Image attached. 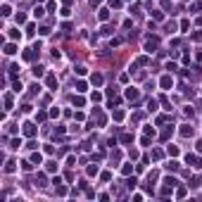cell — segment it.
<instances>
[{"instance_id":"cell-38","label":"cell","mask_w":202,"mask_h":202,"mask_svg":"<svg viewBox=\"0 0 202 202\" xmlns=\"http://www.w3.org/2000/svg\"><path fill=\"white\" fill-rule=\"evenodd\" d=\"M98 174V167H88V176H95Z\"/></svg>"},{"instance_id":"cell-14","label":"cell","mask_w":202,"mask_h":202,"mask_svg":"<svg viewBox=\"0 0 202 202\" xmlns=\"http://www.w3.org/2000/svg\"><path fill=\"white\" fill-rule=\"evenodd\" d=\"M121 143H124V145H128V143H133V136H131V133H124V136H121Z\"/></svg>"},{"instance_id":"cell-23","label":"cell","mask_w":202,"mask_h":202,"mask_svg":"<svg viewBox=\"0 0 202 202\" xmlns=\"http://www.w3.org/2000/svg\"><path fill=\"white\" fill-rule=\"evenodd\" d=\"M162 157H164L162 150H152V159H162Z\"/></svg>"},{"instance_id":"cell-31","label":"cell","mask_w":202,"mask_h":202,"mask_svg":"<svg viewBox=\"0 0 202 202\" xmlns=\"http://www.w3.org/2000/svg\"><path fill=\"white\" fill-rule=\"evenodd\" d=\"M148 109H150V112H155V109H157V102H155V100H150V102H148Z\"/></svg>"},{"instance_id":"cell-18","label":"cell","mask_w":202,"mask_h":202,"mask_svg":"<svg viewBox=\"0 0 202 202\" xmlns=\"http://www.w3.org/2000/svg\"><path fill=\"white\" fill-rule=\"evenodd\" d=\"M31 162H33V164H41V162H43V157L36 152V155H31Z\"/></svg>"},{"instance_id":"cell-21","label":"cell","mask_w":202,"mask_h":202,"mask_svg":"<svg viewBox=\"0 0 202 202\" xmlns=\"http://www.w3.org/2000/svg\"><path fill=\"white\" fill-rule=\"evenodd\" d=\"M167 152H169L171 157H176V155H178V148H176V145H169V150H167Z\"/></svg>"},{"instance_id":"cell-34","label":"cell","mask_w":202,"mask_h":202,"mask_svg":"<svg viewBox=\"0 0 202 202\" xmlns=\"http://www.w3.org/2000/svg\"><path fill=\"white\" fill-rule=\"evenodd\" d=\"M145 136H155V128L152 126H145Z\"/></svg>"},{"instance_id":"cell-6","label":"cell","mask_w":202,"mask_h":202,"mask_svg":"<svg viewBox=\"0 0 202 202\" xmlns=\"http://www.w3.org/2000/svg\"><path fill=\"white\" fill-rule=\"evenodd\" d=\"M88 90V83L86 81H76V93H86Z\"/></svg>"},{"instance_id":"cell-17","label":"cell","mask_w":202,"mask_h":202,"mask_svg":"<svg viewBox=\"0 0 202 202\" xmlns=\"http://www.w3.org/2000/svg\"><path fill=\"white\" fill-rule=\"evenodd\" d=\"M152 19H155V22H162V19H164V14H162L159 10H155V12H152Z\"/></svg>"},{"instance_id":"cell-28","label":"cell","mask_w":202,"mask_h":202,"mask_svg":"<svg viewBox=\"0 0 202 202\" xmlns=\"http://www.w3.org/2000/svg\"><path fill=\"white\" fill-rule=\"evenodd\" d=\"M171 133H174V128H167V131H164V133H162V140H167V138H169Z\"/></svg>"},{"instance_id":"cell-39","label":"cell","mask_w":202,"mask_h":202,"mask_svg":"<svg viewBox=\"0 0 202 202\" xmlns=\"http://www.w3.org/2000/svg\"><path fill=\"white\" fill-rule=\"evenodd\" d=\"M171 7V3H169V0H162V10H169Z\"/></svg>"},{"instance_id":"cell-36","label":"cell","mask_w":202,"mask_h":202,"mask_svg":"<svg viewBox=\"0 0 202 202\" xmlns=\"http://www.w3.org/2000/svg\"><path fill=\"white\" fill-rule=\"evenodd\" d=\"M188 26H190L188 19H183V22H181V31H188Z\"/></svg>"},{"instance_id":"cell-25","label":"cell","mask_w":202,"mask_h":202,"mask_svg":"<svg viewBox=\"0 0 202 202\" xmlns=\"http://www.w3.org/2000/svg\"><path fill=\"white\" fill-rule=\"evenodd\" d=\"M5 171H7V174L14 171V162H7V164H5Z\"/></svg>"},{"instance_id":"cell-27","label":"cell","mask_w":202,"mask_h":202,"mask_svg":"<svg viewBox=\"0 0 202 202\" xmlns=\"http://www.w3.org/2000/svg\"><path fill=\"white\" fill-rule=\"evenodd\" d=\"M109 7H114V10L121 7V0H109Z\"/></svg>"},{"instance_id":"cell-13","label":"cell","mask_w":202,"mask_h":202,"mask_svg":"<svg viewBox=\"0 0 202 202\" xmlns=\"http://www.w3.org/2000/svg\"><path fill=\"white\" fill-rule=\"evenodd\" d=\"M107 19H109V10L102 7V10H100V22H107Z\"/></svg>"},{"instance_id":"cell-15","label":"cell","mask_w":202,"mask_h":202,"mask_svg":"<svg viewBox=\"0 0 202 202\" xmlns=\"http://www.w3.org/2000/svg\"><path fill=\"white\" fill-rule=\"evenodd\" d=\"M36 186H41V188L45 186V176H43V174H38V176H36Z\"/></svg>"},{"instance_id":"cell-4","label":"cell","mask_w":202,"mask_h":202,"mask_svg":"<svg viewBox=\"0 0 202 202\" xmlns=\"http://www.w3.org/2000/svg\"><path fill=\"white\" fill-rule=\"evenodd\" d=\"M171 83H174V81H171V76H162V81H159V86H162L164 90H169V88H171Z\"/></svg>"},{"instance_id":"cell-40","label":"cell","mask_w":202,"mask_h":202,"mask_svg":"<svg viewBox=\"0 0 202 202\" xmlns=\"http://www.w3.org/2000/svg\"><path fill=\"white\" fill-rule=\"evenodd\" d=\"M62 3H64V5H69V3H71V0H62Z\"/></svg>"},{"instance_id":"cell-10","label":"cell","mask_w":202,"mask_h":202,"mask_svg":"<svg viewBox=\"0 0 202 202\" xmlns=\"http://www.w3.org/2000/svg\"><path fill=\"white\" fill-rule=\"evenodd\" d=\"M90 81H93V86H102V74H93Z\"/></svg>"},{"instance_id":"cell-29","label":"cell","mask_w":202,"mask_h":202,"mask_svg":"<svg viewBox=\"0 0 202 202\" xmlns=\"http://www.w3.org/2000/svg\"><path fill=\"white\" fill-rule=\"evenodd\" d=\"M33 14H36V17H43V14H45V10H43V7H36V10H33Z\"/></svg>"},{"instance_id":"cell-20","label":"cell","mask_w":202,"mask_h":202,"mask_svg":"<svg viewBox=\"0 0 202 202\" xmlns=\"http://www.w3.org/2000/svg\"><path fill=\"white\" fill-rule=\"evenodd\" d=\"M190 38H193V41H197V43H202V31H195Z\"/></svg>"},{"instance_id":"cell-3","label":"cell","mask_w":202,"mask_h":202,"mask_svg":"<svg viewBox=\"0 0 202 202\" xmlns=\"http://www.w3.org/2000/svg\"><path fill=\"white\" fill-rule=\"evenodd\" d=\"M24 136H29V138L36 136V126L33 124H24Z\"/></svg>"},{"instance_id":"cell-8","label":"cell","mask_w":202,"mask_h":202,"mask_svg":"<svg viewBox=\"0 0 202 202\" xmlns=\"http://www.w3.org/2000/svg\"><path fill=\"white\" fill-rule=\"evenodd\" d=\"M181 136H183V138L193 136V126H181Z\"/></svg>"},{"instance_id":"cell-11","label":"cell","mask_w":202,"mask_h":202,"mask_svg":"<svg viewBox=\"0 0 202 202\" xmlns=\"http://www.w3.org/2000/svg\"><path fill=\"white\" fill-rule=\"evenodd\" d=\"M121 174H124V176H131V174H133V167H131V164H124V167H121Z\"/></svg>"},{"instance_id":"cell-16","label":"cell","mask_w":202,"mask_h":202,"mask_svg":"<svg viewBox=\"0 0 202 202\" xmlns=\"http://www.w3.org/2000/svg\"><path fill=\"white\" fill-rule=\"evenodd\" d=\"M169 171H178V162H169V164H164Z\"/></svg>"},{"instance_id":"cell-22","label":"cell","mask_w":202,"mask_h":202,"mask_svg":"<svg viewBox=\"0 0 202 202\" xmlns=\"http://www.w3.org/2000/svg\"><path fill=\"white\" fill-rule=\"evenodd\" d=\"M136 183H138L136 178H128V181H126V188H131V190H133V188H136Z\"/></svg>"},{"instance_id":"cell-37","label":"cell","mask_w":202,"mask_h":202,"mask_svg":"<svg viewBox=\"0 0 202 202\" xmlns=\"http://www.w3.org/2000/svg\"><path fill=\"white\" fill-rule=\"evenodd\" d=\"M164 183H169V186H176V183H178V181H176V178H171V176H169V178H164Z\"/></svg>"},{"instance_id":"cell-35","label":"cell","mask_w":202,"mask_h":202,"mask_svg":"<svg viewBox=\"0 0 202 202\" xmlns=\"http://www.w3.org/2000/svg\"><path fill=\"white\" fill-rule=\"evenodd\" d=\"M119 159H121V152H119V150H117V152H112V162H119Z\"/></svg>"},{"instance_id":"cell-32","label":"cell","mask_w":202,"mask_h":202,"mask_svg":"<svg viewBox=\"0 0 202 202\" xmlns=\"http://www.w3.org/2000/svg\"><path fill=\"white\" fill-rule=\"evenodd\" d=\"M114 119H117V121H121V119H124V112H121V109H117V112H114Z\"/></svg>"},{"instance_id":"cell-24","label":"cell","mask_w":202,"mask_h":202,"mask_svg":"<svg viewBox=\"0 0 202 202\" xmlns=\"http://www.w3.org/2000/svg\"><path fill=\"white\" fill-rule=\"evenodd\" d=\"M45 169L52 174V171H57V164H55V162H48V167H45Z\"/></svg>"},{"instance_id":"cell-19","label":"cell","mask_w":202,"mask_h":202,"mask_svg":"<svg viewBox=\"0 0 202 202\" xmlns=\"http://www.w3.org/2000/svg\"><path fill=\"white\" fill-rule=\"evenodd\" d=\"M22 169H24V171H31V169H33V162H22Z\"/></svg>"},{"instance_id":"cell-12","label":"cell","mask_w":202,"mask_h":202,"mask_svg":"<svg viewBox=\"0 0 202 202\" xmlns=\"http://www.w3.org/2000/svg\"><path fill=\"white\" fill-rule=\"evenodd\" d=\"M14 52H17V45L14 43H7L5 45V55H14Z\"/></svg>"},{"instance_id":"cell-26","label":"cell","mask_w":202,"mask_h":202,"mask_svg":"<svg viewBox=\"0 0 202 202\" xmlns=\"http://www.w3.org/2000/svg\"><path fill=\"white\" fill-rule=\"evenodd\" d=\"M195 10H202V0H197L195 5H190V12H195Z\"/></svg>"},{"instance_id":"cell-33","label":"cell","mask_w":202,"mask_h":202,"mask_svg":"<svg viewBox=\"0 0 202 202\" xmlns=\"http://www.w3.org/2000/svg\"><path fill=\"white\" fill-rule=\"evenodd\" d=\"M24 22H26V17L19 12V14H17V24H24Z\"/></svg>"},{"instance_id":"cell-5","label":"cell","mask_w":202,"mask_h":202,"mask_svg":"<svg viewBox=\"0 0 202 202\" xmlns=\"http://www.w3.org/2000/svg\"><path fill=\"white\" fill-rule=\"evenodd\" d=\"M45 83H48V88H50V90H55V86H57V79H55V74H48Z\"/></svg>"},{"instance_id":"cell-9","label":"cell","mask_w":202,"mask_h":202,"mask_svg":"<svg viewBox=\"0 0 202 202\" xmlns=\"http://www.w3.org/2000/svg\"><path fill=\"white\" fill-rule=\"evenodd\" d=\"M71 102H74V107H83V105H86V100H83L81 95H74V98H71Z\"/></svg>"},{"instance_id":"cell-7","label":"cell","mask_w":202,"mask_h":202,"mask_svg":"<svg viewBox=\"0 0 202 202\" xmlns=\"http://www.w3.org/2000/svg\"><path fill=\"white\" fill-rule=\"evenodd\" d=\"M31 71H33V76H36V79H41V76H43V67H41V64H33Z\"/></svg>"},{"instance_id":"cell-30","label":"cell","mask_w":202,"mask_h":202,"mask_svg":"<svg viewBox=\"0 0 202 202\" xmlns=\"http://www.w3.org/2000/svg\"><path fill=\"white\" fill-rule=\"evenodd\" d=\"M45 117H48L45 112H38V114H36V121H45Z\"/></svg>"},{"instance_id":"cell-1","label":"cell","mask_w":202,"mask_h":202,"mask_svg":"<svg viewBox=\"0 0 202 202\" xmlns=\"http://www.w3.org/2000/svg\"><path fill=\"white\" fill-rule=\"evenodd\" d=\"M157 48H159V38H157V36H148V41H145V50L155 52Z\"/></svg>"},{"instance_id":"cell-2","label":"cell","mask_w":202,"mask_h":202,"mask_svg":"<svg viewBox=\"0 0 202 202\" xmlns=\"http://www.w3.org/2000/svg\"><path fill=\"white\" fill-rule=\"evenodd\" d=\"M138 95H140L138 88H126V98H128V100H138Z\"/></svg>"}]
</instances>
